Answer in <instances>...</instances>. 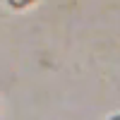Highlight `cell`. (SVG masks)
<instances>
[{"label": "cell", "mask_w": 120, "mask_h": 120, "mask_svg": "<svg viewBox=\"0 0 120 120\" xmlns=\"http://www.w3.org/2000/svg\"><path fill=\"white\" fill-rule=\"evenodd\" d=\"M113 120H120V115H118V118H113Z\"/></svg>", "instance_id": "obj_1"}]
</instances>
